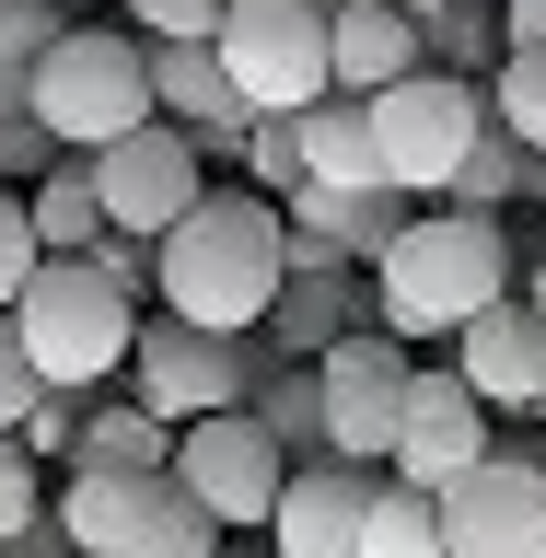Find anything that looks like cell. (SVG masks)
I'll use <instances>...</instances> for the list:
<instances>
[{"label": "cell", "instance_id": "6da1fadb", "mask_svg": "<svg viewBox=\"0 0 546 558\" xmlns=\"http://www.w3.org/2000/svg\"><path fill=\"white\" fill-rule=\"evenodd\" d=\"M151 291H163L174 326H198V338H256L291 291V221H279L256 186L233 198H198L151 244Z\"/></svg>", "mask_w": 546, "mask_h": 558}, {"label": "cell", "instance_id": "7a4b0ae2", "mask_svg": "<svg viewBox=\"0 0 546 558\" xmlns=\"http://www.w3.org/2000/svg\"><path fill=\"white\" fill-rule=\"evenodd\" d=\"M512 291H523L512 221H477V209H408V233L373 256V326L384 338H465Z\"/></svg>", "mask_w": 546, "mask_h": 558}, {"label": "cell", "instance_id": "3957f363", "mask_svg": "<svg viewBox=\"0 0 546 558\" xmlns=\"http://www.w3.org/2000/svg\"><path fill=\"white\" fill-rule=\"evenodd\" d=\"M24 117L59 140L70 163H94V151L139 140L151 117H163V105H151V47H139L129 24H59V47L35 59Z\"/></svg>", "mask_w": 546, "mask_h": 558}, {"label": "cell", "instance_id": "277c9868", "mask_svg": "<svg viewBox=\"0 0 546 558\" xmlns=\"http://www.w3.org/2000/svg\"><path fill=\"white\" fill-rule=\"evenodd\" d=\"M12 338H24V361H35V384H47V396H94V384L129 373L139 303L94 268V256H47V268H35V291L12 303Z\"/></svg>", "mask_w": 546, "mask_h": 558}, {"label": "cell", "instance_id": "5b68a950", "mask_svg": "<svg viewBox=\"0 0 546 558\" xmlns=\"http://www.w3.org/2000/svg\"><path fill=\"white\" fill-rule=\"evenodd\" d=\"M47 535H59L70 558H221V523L174 477H94V465L59 477Z\"/></svg>", "mask_w": 546, "mask_h": 558}, {"label": "cell", "instance_id": "8992f818", "mask_svg": "<svg viewBox=\"0 0 546 558\" xmlns=\"http://www.w3.org/2000/svg\"><path fill=\"white\" fill-rule=\"evenodd\" d=\"M209 59H221V82L244 94V117H314V105L338 94L326 0H233Z\"/></svg>", "mask_w": 546, "mask_h": 558}, {"label": "cell", "instance_id": "52a82bcc", "mask_svg": "<svg viewBox=\"0 0 546 558\" xmlns=\"http://www.w3.org/2000/svg\"><path fill=\"white\" fill-rule=\"evenodd\" d=\"M488 140V94L453 82V70H408L396 94H373V151H384V186L396 198H453V163Z\"/></svg>", "mask_w": 546, "mask_h": 558}, {"label": "cell", "instance_id": "ba28073f", "mask_svg": "<svg viewBox=\"0 0 546 558\" xmlns=\"http://www.w3.org/2000/svg\"><path fill=\"white\" fill-rule=\"evenodd\" d=\"M129 384H139V408L163 418V430L233 418V408H256V338H198V326L151 314L139 349H129Z\"/></svg>", "mask_w": 546, "mask_h": 558}, {"label": "cell", "instance_id": "9c48e42d", "mask_svg": "<svg viewBox=\"0 0 546 558\" xmlns=\"http://www.w3.org/2000/svg\"><path fill=\"white\" fill-rule=\"evenodd\" d=\"M442 558H546V453L535 430H500L477 477L442 488Z\"/></svg>", "mask_w": 546, "mask_h": 558}, {"label": "cell", "instance_id": "30bf717a", "mask_svg": "<svg viewBox=\"0 0 546 558\" xmlns=\"http://www.w3.org/2000/svg\"><path fill=\"white\" fill-rule=\"evenodd\" d=\"M314 384H326V453L338 465H396V418H408V384H418L408 349L384 326H361L314 361Z\"/></svg>", "mask_w": 546, "mask_h": 558}, {"label": "cell", "instance_id": "8fae6325", "mask_svg": "<svg viewBox=\"0 0 546 558\" xmlns=\"http://www.w3.org/2000/svg\"><path fill=\"white\" fill-rule=\"evenodd\" d=\"M174 488L198 500L221 535L233 523H268L279 512V488H291V453L256 430V408H233V418H198V430H174Z\"/></svg>", "mask_w": 546, "mask_h": 558}, {"label": "cell", "instance_id": "7c38bea8", "mask_svg": "<svg viewBox=\"0 0 546 558\" xmlns=\"http://www.w3.org/2000/svg\"><path fill=\"white\" fill-rule=\"evenodd\" d=\"M198 140L186 129H163V117H151V129L139 140H117V151H94V198H105V233H129V244H163L174 221H186V209L209 198L198 186Z\"/></svg>", "mask_w": 546, "mask_h": 558}, {"label": "cell", "instance_id": "4fadbf2b", "mask_svg": "<svg viewBox=\"0 0 546 558\" xmlns=\"http://www.w3.org/2000/svg\"><path fill=\"white\" fill-rule=\"evenodd\" d=\"M488 453H500V418L465 396V373H453V361H418L408 418H396V465H384V477H396V488H430V500H442L453 477H477Z\"/></svg>", "mask_w": 546, "mask_h": 558}, {"label": "cell", "instance_id": "5bb4252c", "mask_svg": "<svg viewBox=\"0 0 546 558\" xmlns=\"http://www.w3.org/2000/svg\"><path fill=\"white\" fill-rule=\"evenodd\" d=\"M373 512H384V465L314 453V465H291V488H279L268 547L279 558H373Z\"/></svg>", "mask_w": 546, "mask_h": 558}, {"label": "cell", "instance_id": "9a60e30c", "mask_svg": "<svg viewBox=\"0 0 546 558\" xmlns=\"http://www.w3.org/2000/svg\"><path fill=\"white\" fill-rule=\"evenodd\" d=\"M453 373H465V396H477L488 418H546V326L535 303H488L465 338H453Z\"/></svg>", "mask_w": 546, "mask_h": 558}, {"label": "cell", "instance_id": "2e32d148", "mask_svg": "<svg viewBox=\"0 0 546 558\" xmlns=\"http://www.w3.org/2000/svg\"><path fill=\"white\" fill-rule=\"evenodd\" d=\"M326 59H338V94L349 105H373V94H396L408 70H430L408 0H326Z\"/></svg>", "mask_w": 546, "mask_h": 558}, {"label": "cell", "instance_id": "e0dca14e", "mask_svg": "<svg viewBox=\"0 0 546 558\" xmlns=\"http://www.w3.org/2000/svg\"><path fill=\"white\" fill-rule=\"evenodd\" d=\"M151 105H163V129H186L198 151L256 140V117H244V94L221 82V59H209V47H151Z\"/></svg>", "mask_w": 546, "mask_h": 558}, {"label": "cell", "instance_id": "ac0fdd59", "mask_svg": "<svg viewBox=\"0 0 546 558\" xmlns=\"http://www.w3.org/2000/svg\"><path fill=\"white\" fill-rule=\"evenodd\" d=\"M373 326V279H349V268H326V279H291L279 291V314H268V349H291V361H326L338 338H361Z\"/></svg>", "mask_w": 546, "mask_h": 558}, {"label": "cell", "instance_id": "d6986e66", "mask_svg": "<svg viewBox=\"0 0 546 558\" xmlns=\"http://www.w3.org/2000/svg\"><path fill=\"white\" fill-rule=\"evenodd\" d=\"M303 186H326V198H396L384 186V151H373V105L326 94L303 117Z\"/></svg>", "mask_w": 546, "mask_h": 558}, {"label": "cell", "instance_id": "ffe728a7", "mask_svg": "<svg viewBox=\"0 0 546 558\" xmlns=\"http://www.w3.org/2000/svg\"><path fill=\"white\" fill-rule=\"evenodd\" d=\"M82 465H94V477H174V430L151 408H94L82 418Z\"/></svg>", "mask_w": 546, "mask_h": 558}, {"label": "cell", "instance_id": "44dd1931", "mask_svg": "<svg viewBox=\"0 0 546 558\" xmlns=\"http://www.w3.org/2000/svg\"><path fill=\"white\" fill-rule=\"evenodd\" d=\"M24 209H35V244H47V256H105V198H94V163H59Z\"/></svg>", "mask_w": 546, "mask_h": 558}, {"label": "cell", "instance_id": "7402d4cb", "mask_svg": "<svg viewBox=\"0 0 546 558\" xmlns=\"http://www.w3.org/2000/svg\"><path fill=\"white\" fill-rule=\"evenodd\" d=\"M523 186H535V151L488 129L477 151L453 163V198H442V209H477V221H512V198H523Z\"/></svg>", "mask_w": 546, "mask_h": 558}, {"label": "cell", "instance_id": "603a6c76", "mask_svg": "<svg viewBox=\"0 0 546 558\" xmlns=\"http://www.w3.org/2000/svg\"><path fill=\"white\" fill-rule=\"evenodd\" d=\"M256 430H268L291 465H314L326 453V384L314 373H279V384H256Z\"/></svg>", "mask_w": 546, "mask_h": 558}, {"label": "cell", "instance_id": "cb8c5ba5", "mask_svg": "<svg viewBox=\"0 0 546 558\" xmlns=\"http://www.w3.org/2000/svg\"><path fill=\"white\" fill-rule=\"evenodd\" d=\"M408 24H418V59L453 70V82H465L477 47H500V12H477V0H408Z\"/></svg>", "mask_w": 546, "mask_h": 558}, {"label": "cell", "instance_id": "d4e9b609", "mask_svg": "<svg viewBox=\"0 0 546 558\" xmlns=\"http://www.w3.org/2000/svg\"><path fill=\"white\" fill-rule=\"evenodd\" d=\"M488 129L523 140V151L546 163V47H535V59H500V70H488Z\"/></svg>", "mask_w": 546, "mask_h": 558}, {"label": "cell", "instance_id": "484cf974", "mask_svg": "<svg viewBox=\"0 0 546 558\" xmlns=\"http://www.w3.org/2000/svg\"><path fill=\"white\" fill-rule=\"evenodd\" d=\"M373 558H442V500H430V488H396V477H384Z\"/></svg>", "mask_w": 546, "mask_h": 558}, {"label": "cell", "instance_id": "4316f807", "mask_svg": "<svg viewBox=\"0 0 546 558\" xmlns=\"http://www.w3.org/2000/svg\"><path fill=\"white\" fill-rule=\"evenodd\" d=\"M47 500H59V488L35 477V453H24V442H0V558L47 535Z\"/></svg>", "mask_w": 546, "mask_h": 558}, {"label": "cell", "instance_id": "83f0119b", "mask_svg": "<svg viewBox=\"0 0 546 558\" xmlns=\"http://www.w3.org/2000/svg\"><path fill=\"white\" fill-rule=\"evenodd\" d=\"M221 12L233 0H129V35L139 47H221Z\"/></svg>", "mask_w": 546, "mask_h": 558}, {"label": "cell", "instance_id": "f1b7e54d", "mask_svg": "<svg viewBox=\"0 0 546 558\" xmlns=\"http://www.w3.org/2000/svg\"><path fill=\"white\" fill-rule=\"evenodd\" d=\"M244 163H256V198H291L303 186V117H256V140H244Z\"/></svg>", "mask_w": 546, "mask_h": 558}, {"label": "cell", "instance_id": "f546056e", "mask_svg": "<svg viewBox=\"0 0 546 558\" xmlns=\"http://www.w3.org/2000/svg\"><path fill=\"white\" fill-rule=\"evenodd\" d=\"M35 268H47V244H35V209L12 198V186H0V314H12V303L35 291Z\"/></svg>", "mask_w": 546, "mask_h": 558}, {"label": "cell", "instance_id": "4dcf8cb0", "mask_svg": "<svg viewBox=\"0 0 546 558\" xmlns=\"http://www.w3.org/2000/svg\"><path fill=\"white\" fill-rule=\"evenodd\" d=\"M47 408V384H35L24 338H12V314H0V442H24V418Z\"/></svg>", "mask_w": 546, "mask_h": 558}, {"label": "cell", "instance_id": "1f68e13d", "mask_svg": "<svg viewBox=\"0 0 546 558\" xmlns=\"http://www.w3.org/2000/svg\"><path fill=\"white\" fill-rule=\"evenodd\" d=\"M24 453H35V465H47V453H59V465H82V396H47V408L24 418Z\"/></svg>", "mask_w": 546, "mask_h": 558}, {"label": "cell", "instance_id": "d6a6232c", "mask_svg": "<svg viewBox=\"0 0 546 558\" xmlns=\"http://www.w3.org/2000/svg\"><path fill=\"white\" fill-rule=\"evenodd\" d=\"M546 47V0H500V59H535Z\"/></svg>", "mask_w": 546, "mask_h": 558}, {"label": "cell", "instance_id": "836d02e7", "mask_svg": "<svg viewBox=\"0 0 546 558\" xmlns=\"http://www.w3.org/2000/svg\"><path fill=\"white\" fill-rule=\"evenodd\" d=\"M523 303H535V326H546V256H535V279H523Z\"/></svg>", "mask_w": 546, "mask_h": 558}, {"label": "cell", "instance_id": "e575fe53", "mask_svg": "<svg viewBox=\"0 0 546 558\" xmlns=\"http://www.w3.org/2000/svg\"><path fill=\"white\" fill-rule=\"evenodd\" d=\"M47 12H59V24H94V0H47Z\"/></svg>", "mask_w": 546, "mask_h": 558}, {"label": "cell", "instance_id": "d590c367", "mask_svg": "<svg viewBox=\"0 0 546 558\" xmlns=\"http://www.w3.org/2000/svg\"><path fill=\"white\" fill-rule=\"evenodd\" d=\"M12 558H70V547H59V535H35V547H12Z\"/></svg>", "mask_w": 546, "mask_h": 558}, {"label": "cell", "instance_id": "8d00e7d4", "mask_svg": "<svg viewBox=\"0 0 546 558\" xmlns=\"http://www.w3.org/2000/svg\"><path fill=\"white\" fill-rule=\"evenodd\" d=\"M523 198H535V209H546V163H535V186H523Z\"/></svg>", "mask_w": 546, "mask_h": 558}, {"label": "cell", "instance_id": "74e56055", "mask_svg": "<svg viewBox=\"0 0 546 558\" xmlns=\"http://www.w3.org/2000/svg\"><path fill=\"white\" fill-rule=\"evenodd\" d=\"M12 12H24V0H0V24H12Z\"/></svg>", "mask_w": 546, "mask_h": 558}, {"label": "cell", "instance_id": "f35d334b", "mask_svg": "<svg viewBox=\"0 0 546 558\" xmlns=\"http://www.w3.org/2000/svg\"><path fill=\"white\" fill-rule=\"evenodd\" d=\"M221 558H233V547H221Z\"/></svg>", "mask_w": 546, "mask_h": 558}]
</instances>
